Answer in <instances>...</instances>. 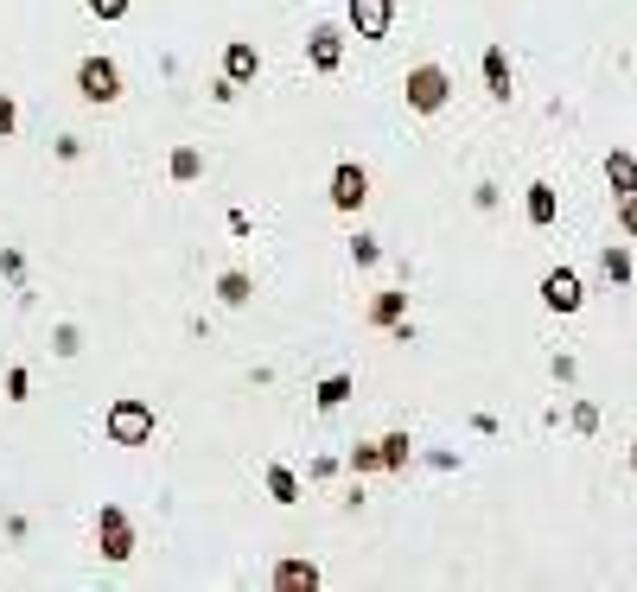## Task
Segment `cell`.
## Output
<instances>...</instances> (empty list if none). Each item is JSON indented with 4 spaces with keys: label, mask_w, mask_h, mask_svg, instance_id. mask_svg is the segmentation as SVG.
Segmentation results:
<instances>
[{
    "label": "cell",
    "mask_w": 637,
    "mask_h": 592,
    "mask_svg": "<svg viewBox=\"0 0 637 592\" xmlns=\"http://www.w3.org/2000/svg\"><path fill=\"white\" fill-rule=\"evenodd\" d=\"M542 306L548 312H580L587 306V281H580L574 268H548L542 274Z\"/></svg>",
    "instance_id": "cell-5"
},
{
    "label": "cell",
    "mask_w": 637,
    "mask_h": 592,
    "mask_svg": "<svg viewBox=\"0 0 637 592\" xmlns=\"http://www.w3.org/2000/svg\"><path fill=\"white\" fill-rule=\"evenodd\" d=\"M485 90H491L497 102H510V96H516V77H510V51H504V45H491V51H485Z\"/></svg>",
    "instance_id": "cell-11"
},
{
    "label": "cell",
    "mask_w": 637,
    "mask_h": 592,
    "mask_svg": "<svg viewBox=\"0 0 637 592\" xmlns=\"http://www.w3.org/2000/svg\"><path fill=\"white\" fill-rule=\"evenodd\" d=\"M77 96L83 102H122V64L115 58H83L77 64Z\"/></svg>",
    "instance_id": "cell-4"
},
{
    "label": "cell",
    "mask_w": 637,
    "mask_h": 592,
    "mask_svg": "<svg viewBox=\"0 0 637 592\" xmlns=\"http://www.w3.org/2000/svg\"><path fill=\"white\" fill-rule=\"evenodd\" d=\"M268 497L274 503H300V478L287 472V465H268Z\"/></svg>",
    "instance_id": "cell-20"
},
{
    "label": "cell",
    "mask_w": 637,
    "mask_h": 592,
    "mask_svg": "<svg viewBox=\"0 0 637 592\" xmlns=\"http://www.w3.org/2000/svg\"><path fill=\"white\" fill-rule=\"evenodd\" d=\"M274 586H281V592H313L319 567L313 561H281V567H274Z\"/></svg>",
    "instance_id": "cell-12"
},
{
    "label": "cell",
    "mask_w": 637,
    "mask_h": 592,
    "mask_svg": "<svg viewBox=\"0 0 637 592\" xmlns=\"http://www.w3.org/2000/svg\"><path fill=\"white\" fill-rule=\"evenodd\" d=\"M32 395V376L26 370H7V402H26Z\"/></svg>",
    "instance_id": "cell-27"
},
{
    "label": "cell",
    "mask_w": 637,
    "mask_h": 592,
    "mask_svg": "<svg viewBox=\"0 0 637 592\" xmlns=\"http://www.w3.org/2000/svg\"><path fill=\"white\" fill-rule=\"evenodd\" d=\"M249 293H255V281H249L243 268H230V274L217 281V300H223V306H249Z\"/></svg>",
    "instance_id": "cell-17"
},
{
    "label": "cell",
    "mask_w": 637,
    "mask_h": 592,
    "mask_svg": "<svg viewBox=\"0 0 637 592\" xmlns=\"http://www.w3.org/2000/svg\"><path fill=\"white\" fill-rule=\"evenodd\" d=\"M83 7H90L96 20H122V13H128V0H83Z\"/></svg>",
    "instance_id": "cell-26"
},
{
    "label": "cell",
    "mask_w": 637,
    "mask_h": 592,
    "mask_svg": "<svg viewBox=\"0 0 637 592\" xmlns=\"http://www.w3.org/2000/svg\"><path fill=\"white\" fill-rule=\"evenodd\" d=\"M166 172H172V179H179V185H192L198 172H204V153H198V147H179V153H172V160H166Z\"/></svg>",
    "instance_id": "cell-19"
},
{
    "label": "cell",
    "mask_w": 637,
    "mask_h": 592,
    "mask_svg": "<svg viewBox=\"0 0 637 592\" xmlns=\"http://www.w3.org/2000/svg\"><path fill=\"white\" fill-rule=\"evenodd\" d=\"M395 319H408V293L402 287H389V293H376V300H370V325H383V332H389Z\"/></svg>",
    "instance_id": "cell-14"
},
{
    "label": "cell",
    "mask_w": 637,
    "mask_h": 592,
    "mask_svg": "<svg viewBox=\"0 0 637 592\" xmlns=\"http://www.w3.org/2000/svg\"><path fill=\"white\" fill-rule=\"evenodd\" d=\"M574 433H599V408L593 402H574Z\"/></svg>",
    "instance_id": "cell-25"
},
{
    "label": "cell",
    "mask_w": 637,
    "mask_h": 592,
    "mask_svg": "<svg viewBox=\"0 0 637 592\" xmlns=\"http://www.w3.org/2000/svg\"><path fill=\"white\" fill-rule=\"evenodd\" d=\"M402 96H408V109H415V115H440L446 96H453V77H446L440 64H415V71L402 77Z\"/></svg>",
    "instance_id": "cell-2"
},
{
    "label": "cell",
    "mask_w": 637,
    "mask_h": 592,
    "mask_svg": "<svg viewBox=\"0 0 637 592\" xmlns=\"http://www.w3.org/2000/svg\"><path fill=\"white\" fill-rule=\"evenodd\" d=\"M351 472H383V446H357L351 452Z\"/></svg>",
    "instance_id": "cell-21"
},
{
    "label": "cell",
    "mask_w": 637,
    "mask_h": 592,
    "mask_svg": "<svg viewBox=\"0 0 637 592\" xmlns=\"http://www.w3.org/2000/svg\"><path fill=\"white\" fill-rule=\"evenodd\" d=\"M523 217L536 223V230H548V223L561 217V198H555V185H542V179L529 185V191H523Z\"/></svg>",
    "instance_id": "cell-9"
},
{
    "label": "cell",
    "mask_w": 637,
    "mask_h": 592,
    "mask_svg": "<svg viewBox=\"0 0 637 592\" xmlns=\"http://www.w3.org/2000/svg\"><path fill=\"white\" fill-rule=\"evenodd\" d=\"M606 185L618 191V198H625V191H637V153H606Z\"/></svg>",
    "instance_id": "cell-13"
},
{
    "label": "cell",
    "mask_w": 637,
    "mask_h": 592,
    "mask_svg": "<svg viewBox=\"0 0 637 592\" xmlns=\"http://www.w3.org/2000/svg\"><path fill=\"white\" fill-rule=\"evenodd\" d=\"M631 465H637V446H631Z\"/></svg>",
    "instance_id": "cell-28"
},
{
    "label": "cell",
    "mask_w": 637,
    "mask_h": 592,
    "mask_svg": "<svg viewBox=\"0 0 637 592\" xmlns=\"http://www.w3.org/2000/svg\"><path fill=\"white\" fill-rule=\"evenodd\" d=\"M351 261H357V268H370V261H383V249H376V236H357V242H351Z\"/></svg>",
    "instance_id": "cell-22"
},
{
    "label": "cell",
    "mask_w": 637,
    "mask_h": 592,
    "mask_svg": "<svg viewBox=\"0 0 637 592\" xmlns=\"http://www.w3.org/2000/svg\"><path fill=\"white\" fill-rule=\"evenodd\" d=\"M96 542H102V561H134V522H128V510L122 503H102L96 510Z\"/></svg>",
    "instance_id": "cell-3"
},
{
    "label": "cell",
    "mask_w": 637,
    "mask_h": 592,
    "mask_svg": "<svg viewBox=\"0 0 637 592\" xmlns=\"http://www.w3.org/2000/svg\"><path fill=\"white\" fill-rule=\"evenodd\" d=\"M255 71H262V51H255L249 39H230V45H223V77H230L236 90H243Z\"/></svg>",
    "instance_id": "cell-8"
},
{
    "label": "cell",
    "mask_w": 637,
    "mask_h": 592,
    "mask_svg": "<svg viewBox=\"0 0 637 592\" xmlns=\"http://www.w3.org/2000/svg\"><path fill=\"white\" fill-rule=\"evenodd\" d=\"M364 198H370V172L344 160V166L332 172V211H344V217H351V211H364Z\"/></svg>",
    "instance_id": "cell-6"
},
{
    "label": "cell",
    "mask_w": 637,
    "mask_h": 592,
    "mask_svg": "<svg viewBox=\"0 0 637 592\" xmlns=\"http://www.w3.org/2000/svg\"><path fill=\"white\" fill-rule=\"evenodd\" d=\"M102 433H109V446H147L153 440V408L141 395H122V402H109V414H102Z\"/></svg>",
    "instance_id": "cell-1"
},
{
    "label": "cell",
    "mask_w": 637,
    "mask_h": 592,
    "mask_svg": "<svg viewBox=\"0 0 637 592\" xmlns=\"http://www.w3.org/2000/svg\"><path fill=\"white\" fill-rule=\"evenodd\" d=\"M389 26H395V0H351V32L357 39H389Z\"/></svg>",
    "instance_id": "cell-7"
},
{
    "label": "cell",
    "mask_w": 637,
    "mask_h": 592,
    "mask_svg": "<svg viewBox=\"0 0 637 592\" xmlns=\"http://www.w3.org/2000/svg\"><path fill=\"white\" fill-rule=\"evenodd\" d=\"M376 446H383V472H402V465H408V459H415V440H408V433H402V427H395V433H389V440H376Z\"/></svg>",
    "instance_id": "cell-16"
},
{
    "label": "cell",
    "mask_w": 637,
    "mask_h": 592,
    "mask_svg": "<svg viewBox=\"0 0 637 592\" xmlns=\"http://www.w3.org/2000/svg\"><path fill=\"white\" fill-rule=\"evenodd\" d=\"M618 230L637 236V191H625V198H618Z\"/></svg>",
    "instance_id": "cell-23"
},
{
    "label": "cell",
    "mask_w": 637,
    "mask_h": 592,
    "mask_svg": "<svg viewBox=\"0 0 637 592\" xmlns=\"http://www.w3.org/2000/svg\"><path fill=\"white\" fill-rule=\"evenodd\" d=\"M306 58H313V71H338V58H344L338 26H313V39H306Z\"/></svg>",
    "instance_id": "cell-10"
},
{
    "label": "cell",
    "mask_w": 637,
    "mask_h": 592,
    "mask_svg": "<svg viewBox=\"0 0 637 592\" xmlns=\"http://www.w3.org/2000/svg\"><path fill=\"white\" fill-rule=\"evenodd\" d=\"M351 389H357V382H351V376H325V382H319V395H313V402H319L325 414H332V408H344V402H351Z\"/></svg>",
    "instance_id": "cell-18"
},
{
    "label": "cell",
    "mask_w": 637,
    "mask_h": 592,
    "mask_svg": "<svg viewBox=\"0 0 637 592\" xmlns=\"http://www.w3.org/2000/svg\"><path fill=\"white\" fill-rule=\"evenodd\" d=\"M599 274H606L612 287L631 281V249H625V242H606V249H599Z\"/></svg>",
    "instance_id": "cell-15"
},
{
    "label": "cell",
    "mask_w": 637,
    "mask_h": 592,
    "mask_svg": "<svg viewBox=\"0 0 637 592\" xmlns=\"http://www.w3.org/2000/svg\"><path fill=\"white\" fill-rule=\"evenodd\" d=\"M13 128H20V109H13V96L0 90V141H13Z\"/></svg>",
    "instance_id": "cell-24"
}]
</instances>
